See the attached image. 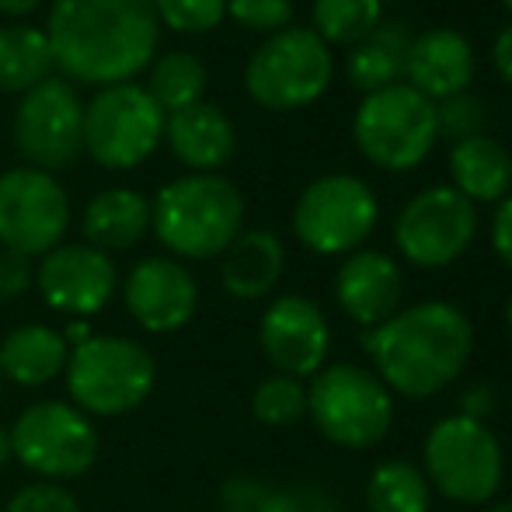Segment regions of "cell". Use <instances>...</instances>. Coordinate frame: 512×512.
<instances>
[{"label":"cell","mask_w":512,"mask_h":512,"mask_svg":"<svg viewBox=\"0 0 512 512\" xmlns=\"http://www.w3.org/2000/svg\"><path fill=\"white\" fill-rule=\"evenodd\" d=\"M35 286L46 307H53L56 314L91 321L115 297L119 272L112 258L91 244H60L49 255H42L35 269Z\"/></svg>","instance_id":"2e32d148"},{"label":"cell","mask_w":512,"mask_h":512,"mask_svg":"<svg viewBox=\"0 0 512 512\" xmlns=\"http://www.w3.org/2000/svg\"><path fill=\"white\" fill-rule=\"evenodd\" d=\"M422 474L432 492L457 506H488L506 478V450L488 422L453 411L425 432Z\"/></svg>","instance_id":"277c9868"},{"label":"cell","mask_w":512,"mask_h":512,"mask_svg":"<svg viewBox=\"0 0 512 512\" xmlns=\"http://www.w3.org/2000/svg\"><path fill=\"white\" fill-rule=\"evenodd\" d=\"M91 335H95V331H91V321H74L67 331H63V338H67L70 349H74V345H81V342H88Z\"/></svg>","instance_id":"60d3db41"},{"label":"cell","mask_w":512,"mask_h":512,"mask_svg":"<svg viewBox=\"0 0 512 512\" xmlns=\"http://www.w3.org/2000/svg\"><path fill=\"white\" fill-rule=\"evenodd\" d=\"M98 429L70 401H35L11 425V457L42 481L81 478L98 460Z\"/></svg>","instance_id":"9c48e42d"},{"label":"cell","mask_w":512,"mask_h":512,"mask_svg":"<svg viewBox=\"0 0 512 512\" xmlns=\"http://www.w3.org/2000/svg\"><path fill=\"white\" fill-rule=\"evenodd\" d=\"M84 241L91 248L105 251H129L140 244L150 230V199L133 189H105L84 206L81 216Z\"/></svg>","instance_id":"cb8c5ba5"},{"label":"cell","mask_w":512,"mask_h":512,"mask_svg":"<svg viewBox=\"0 0 512 512\" xmlns=\"http://www.w3.org/2000/svg\"><path fill=\"white\" fill-rule=\"evenodd\" d=\"M380 199L356 175H321L300 192L293 206V234L321 258L352 255L377 230Z\"/></svg>","instance_id":"30bf717a"},{"label":"cell","mask_w":512,"mask_h":512,"mask_svg":"<svg viewBox=\"0 0 512 512\" xmlns=\"http://www.w3.org/2000/svg\"><path fill=\"white\" fill-rule=\"evenodd\" d=\"M168 115L140 84L102 88L84 108V150L108 171H129L143 164L164 140Z\"/></svg>","instance_id":"8fae6325"},{"label":"cell","mask_w":512,"mask_h":512,"mask_svg":"<svg viewBox=\"0 0 512 512\" xmlns=\"http://www.w3.org/2000/svg\"><path fill=\"white\" fill-rule=\"evenodd\" d=\"M70 227V199L49 171L11 168L0 175V248L39 258L60 248Z\"/></svg>","instance_id":"5bb4252c"},{"label":"cell","mask_w":512,"mask_h":512,"mask_svg":"<svg viewBox=\"0 0 512 512\" xmlns=\"http://www.w3.org/2000/svg\"><path fill=\"white\" fill-rule=\"evenodd\" d=\"M411 39H415V32H411L405 21H380L363 42H356L349 49V60H345V81H349V88L373 95L380 88L401 84Z\"/></svg>","instance_id":"d4e9b609"},{"label":"cell","mask_w":512,"mask_h":512,"mask_svg":"<svg viewBox=\"0 0 512 512\" xmlns=\"http://www.w3.org/2000/svg\"><path fill=\"white\" fill-rule=\"evenodd\" d=\"M0 398H4V373H0Z\"/></svg>","instance_id":"bcb514c9"},{"label":"cell","mask_w":512,"mask_h":512,"mask_svg":"<svg viewBox=\"0 0 512 512\" xmlns=\"http://www.w3.org/2000/svg\"><path fill=\"white\" fill-rule=\"evenodd\" d=\"M450 182L464 199L495 203L512 196V154L495 136L478 133L450 147Z\"/></svg>","instance_id":"7402d4cb"},{"label":"cell","mask_w":512,"mask_h":512,"mask_svg":"<svg viewBox=\"0 0 512 512\" xmlns=\"http://www.w3.org/2000/svg\"><path fill=\"white\" fill-rule=\"evenodd\" d=\"M335 300L349 321H356L363 331L384 324L394 317L405 300V272L398 258L384 251L359 248L345 255V262L335 272Z\"/></svg>","instance_id":"ac0fdd59"},{"label":"cell","mask_w":512,"mask_h":512,"mask_svg":"<svg viewBox=\"0 0 512 512\" xmlns=\"http://www.w3.org/2000/svg\"><path fill=\"white\" fill-rule=\"evenodd\" d=\"M310 21H314L310 25L314 35L328 49L331 46L352 49L384 21V4L380 0H314Z\"/></svg>","instance_id":"f1b7e54d"},{"label":"cell","mask_w":512,"mask_h":512,"mask_svg":"<svg viewBox=\"0 0 512 512\" xmlns=\"http://www.w3.org/2000/svg\"><path fill=\"white\" fill-rule=\"evenodd\" d=\"M11 429L7 425H0V471H4L7 464H11Z\"/></svg>","instance_id":"b9f144b4"},{"label":"cell","mask_w":512,"mask_h":512,"mask_svg":"<svg viewBox=\"0 0 512 512\" xmlns=\"http://www.w3.org/2000/svg\"><path fill=\"white\" fill-rule=\"evenodd\" d=\"M352 140L359 154L380 171L405 175L429 161L439 140L436 105L405 81L363 95L352 115Z\"/></svg>","instance_id":"52a82bcc"},{"label":"cell","mask_w":512,"mask_h":512,"mask_svg":"<svg viewBox=\"0 0 512 512\" xmlns=\"http://www.w3.org/2000/svg\"><path fill=\"white\" fill-rule=\"evenodd\" d=\"M150 230L171 258L209 262L244 230V196L223 175H182L154 196Z\"/></svg>","instance_id":"3957f363"},{"label":"cell","mask_w":512,"mask_h":512,"mask_svg":"<svg viewBox=\"0 0 512 512\" xmlns=\"http://www.w3.org/2000/svg\"><path fill=\"white\" fill-rule=\"evenodd\" d=\"M366 509L370 512H429L432 488L422 467L408 460H380L366 481Z\"/></svg>","instance_id":"4316f807"},{"label":"cell","mask_w":512,"mask_h":512,"mask_svg":"<svg viewBox=\"0 0 512 512\" xmlns=\"http://www.w3.org/2000/svg\"><path fill=\"white\" fill-rule=\"evenodd\" d=\"M307 418L342 450H373L394 425V394L359 363H328L307 384Z\"/></svg>","instance_id":"5b68a950"},{"label":"cell","mask_w":512,"mask_h":512,"mask_svg":"<svg viewBox=\"0 0 512 512\" xmlns=\"http://www.w3.org/2000/svg\"><path fill=\"white\" fill-rule=\"evenodd\" d=\"M258 345L276 373L310 380L317 370L328 366L331 324L310 297L286 293L265 307L262 321H258Z\"/></svg>","instance_id":"9a60e30c"},{"label":"cell","mask_w":512,"mask_h":512,"mask_svg":"<svg viewBox=\"0 0 512 512\" xmlns=\"http://www.w3.org/2000/svg\"><path fill=\"white\" fill-rule=\"evenodd\" d=\"M14 147L28 168L63 171L84 150V102L60 77L25 91L14 112Z\"/></svg>","instance_id":"4fadbf2b"},{"label":"cell","mask_w":512,"mask_h":512,"mask_svg":"<svg viewBox=\"0 0 512 512\" xmlns=\"http://www.w3.org/2000/svg\"><path fill=\"white\" fill-rule=\"evenodd\" d=\"M436 122L439 136L460 143L467 136H478L485 129V102H481L474 91H460V95L436 102Z\"/></svg>","instance_id":"1f68e13d"},{"label":"cell","mask_w":512,"mask_h":512,"mask_svg":"<svg viewBox=\"0 0 512 512\" xmlns=\"http://www.w3.org/2000/svg\"><path fill=\"white\" fill-rule=\"evenodd\" d=\"M502 7H506V11L512 14V0H502Z\"/></svg>","instance_id":"f6af8a7d"},{"label":"cell","mask_w":512,"mask_h":512,"mask_svg":"<svg viewBox=\"0 0 512 512\" xmlns=\"http://www.w3.org/2000/svg\"><path fill=\"white\" fill-rule=\"evenodd\" d=\"M39 4L42 0H0V14H7V18H25V14H32Z\"/></svg>","instance_id":"ab89813d"},{"label":"cell","mask_w":512,"mask_h":512,"mask_svg":"<svg viewBox=\"0 0 512 512\" xmlns=\"http://www.w3.org/2000/svg\"><path fill=\"white\" fill-rule=\"evenodd\" d=\"M35 283V269H32V258L18 255V251H7L0 248V300H18L32 290Z\"/></svg>","instance_id":"d590c367"},{"label":"cell","mask_w":512,"mask_h":512,"mask_svg":"<svg viewBox=\"0 0 512 512\" xmlns=\"http://www.w3.org/2000/svg\"><path fill=\"white\" fill-rule=\"evenodd\" d=\"M251 415L269 429H290L307 418V384L286 373H272L251 394Z\"/></svg>","instance_id":"f546056e"},{"label":"cell","mask_w":512,"mask_h":512,"mask_svg":"<svg viewBox=\"0 0 512 512\" xmlns=\"http://www.w3.org/2000/svg\"><path fill=\"white\" fill-rule=\"evenodd\" d=\"M70 345L60 328L49 324H18L0 342V373L18 387H46L63 377Z\"/></svg>","instance_id":"603a6c76"},{"label":"cell","mask_w":512,"mask_h":512,"mask_svg":"<svg viewBox=\"0 0 512 512\" xmlns=\"http://www.w3.org/2000/svg\"><path fill=\"white\" fill-rule=\"evenodd\" d=\"M492 67H495V74L502 77V84H509V88H512V21L506 28H499V35H495Z\"/></svg>","instance_id":"f35d334b"},{"label":"cell","mask_w":512,"mask_h":512,"mask_svg":"<svg viewBox=\"0 0 512 512\" xmlns=\"http://www.w3.org/2000/svg\"><path fill=\"white\" fill-rule=\"evenodd\" d=\"M478 206L453 185H432L411 196L394 220V248L415 269H446L478 237Z\"/></svg>","instance_id":"7c38bea8"},{"label":"cell","mask_w":512,"mask_h":512,"mask_svg":"<svg viewBox=\"0 0 512 512\" xmlns=\"http://www.w3.org/2000/svg\"><path fill=\"white\" fill-rule=\"evenodd\" d=\"M46 39L67 77L112 88L154 60L161 21L150 0H53Z\"/></svg>","instance_id":"6da1fadb"},{"label":"cell","mask_w":512,"mask_h":512,"mask_svg":"<svg viewBox=\"0 0 512 512\" xmlns=\"http://www.w3.org/2000/svg\"><path fill=\"white\" fill-rule=\"evenodd\" d=\"M286 272V248L272 230H241L220 255V283L237 300H262Z\"/></svg>","instance_id":"44dd1931"},{"label":"cell","mask_w":512,"mask_h":512,"mask_svg":"<svg viewBox=\"0 0 512 512\" xmlns=\"http://www.w3.org/2000/svg\"><path fill=\"white\" fill-rule=\"evenodd\" d=\"M53 49L42 28H0V95H25L53 74Z\"/></svg>","instance_id":"484cf974"},{"label":"cell","mask_w":512,"mask_h":512,"mask_svg":"<svg viewBox=\"0 0 512 512\" xmlns=\"http://www.w3.org/2000/svg\"><path fill=\"white\" fill-rule=\"evenodd\" d=\"M4 512H81V502L60 481H32L21 492H14Z\"/></svg>","instance_id":"836d02e7"},{"label":"cell","mask_w":512,"mask_h":512,"mask_svg":"<svg viewBox=\"0 0 512 512\" xmlns=\"http://www.w3.org/2000/svg\"><path fill=\"white\" fill-rule=\"evenodd\" d=\"M499 405V394H495L492 384L485 380H471V384L460 387V398H457V415L474 418V422H488V415Z\"/></svg>","instance_id":"8d00e7d4"},{"label":"cell","mask_w":512,"mask_h":512,"mask_svg":"<svg viewBox=\"0 0 512 512\" xmlns=\"http://www.w3.org/2000/svg\"><path fill=\"white\" fill-rule=\"evenodd\" d=\"M164 28L178 35H206L227 18V0H150Z\"/></svg>","instance_id":"4dcf8cb0"},{"label":"cell","mask_w":512,"mask_h":512,"mask_svg":"<svg viewBox=\"0 0 512 512\" xmlns=\"http://www.w3.org/2000/svg\"><path fill=\"white\" fill-rule=\"evenodd\" d=\"M63 380L70 405H77L84 415L119 418L150 398L157 384V363L150 349L126 335H91L88 342L70 349Z\"/></svg>","instance_id":"8992f818"},{"label":"cell","mask_w":512,"mask_h":512,"mask_svg":"<svg viewBox=\"0 0 512 512\" xmlns=\"http://www.w3.org/2000/svg\"><path fill=\"white\" fill-rule=\"evenodd\" d=\"M485 512H512V502H488Z\"/></svg>","instance_id":"7bdbcfd3"},{"label":"cell","mask_w":512,"mask_h":512,"mask_svg":"<svg viewBox=\"0 0 512 512\" xmlns=\"http://www.w3.org/2000/svg\"><path fill=\"white\" fill-rule=\"evenodd\" d=\"M206 84H209L206 63L199 60L196 53L175 49V53H164L161 60L150 67L147 95L161 105L164 115H171V112H182V108L203 102Z\"/></svg>","instance_id":"83f0119b"},{"label":"cell","mask_w":512,"mask_h":512,"mask_svg":"<svg viewBox=\"0 0 512 512\" xmlns=\"http://www.w3.org/2000/svg\"><path fill=\"white\" fill-rule=\"evenodd\" d=\"M474 70H478L474 46L457 28L418 32L405 56V84L415 88L422 98H429L432 105L446 102V98L460 95V91H471Z\"/></svg>","instance_id":"d6986e66"},{"label":"cell","mask_w":512,"mask_h":512,"mask_svg":"<svg viewBox=\"0 0 512 512\" xmlns=\"http://www.w3.org/2000/svg\"><path fill=\"white\" fill-rule=\"evenodd\" d=\"M126 310L150 335L182 331L199 310V283L178 258L150 255L129 269L122 283Z\"/></svg>","instance_id":"e0dca14e"},{"label":"cell","mask_w":512,"mask_h":512,"mask_svg":"<svg viewBox=\"0 0 512 512\" xmlns=\"http://www.w3.org/2000/svg\"><path fill=\"white\" fill-rule=\"evenodd\" d=\"M380 4H384V0H380Z\"/></svg>","instance_id":"7dc6e473"},{"label":"cell","mask_w":512,"mask_h":512,"mask_svg":"<svg viewBox=\"0 0 512 512\" xmlns=\"http://www.w3.org/2000/svg\"><path fill=\"white\" fill-rule=\"evenodd\" d=\"M363 349L387 391L429 401L464 377L474 356V324L450 300H422L363 331Z\"/></svg>","instance_id":"7a4b0ae2"},{"label":"cell","mask_w":512,"mask_h":512,"mask_svg":"<svg viewBox=\"0 0 512 512\" xmlns=\"http://www.w3.org/2000/svg\"><path fill=\"white\" fill-rule=\"evenodd\" d=\"M506 324H509V331H512V297H509V304H506Z\"/></svg>","instance_id":"ee69618b"},{"label":"cell","mask_w":512,"mask_h":512,"mask_svg":"<svg viewBox=\"0 0 512 512\" xmlns=\"http://www.w3.org/2000/svg\"><path fill=\"white\" fill-rule=\"evenodd\" d=\"M164 140H168L171 154L192 175H216L237 150V133L230 115L209 102L171 112L168 122H164Z\"/></svg>","instance_id":"ffe728a7"},{"label":"cell","mask_w":512,"mask_h":512,"mask_svg":"<svg viewBox=\"0 0 512 512\" xmlns=\"http://www.w3.org/2000/svg\"><path fill=\"white\" fill-rule=\"evenodd\" d=\"M227 14L248 32L276 35L290 28L293 0H227Z\"/></svg>","instance_id":"d6a6232c"},{"label":"cell","mask_w":512,"mask_h":512,"mask_svg":"<svg viewBox=\"0 0 512 512\" xmlns=\"http://www.w3.org/2000/svg\"><path fill=\"white\" fill-rule=\"evenodd\" d=\"M265 495H269V485L262 478L234 474L220 488V512H258Z\"/></svg>","instance_id":"e575fe53"},{"label":"cell","mask_w":512,"mask_h":512,"mask_svg":"<svg viewBox=\"0 0 512 512\" xmlns=\"http://www.w3.org/2000/svg\"><path fill=\"white\" fill-rule=\"evenodd\" d=\"M492 248L495 255L512 269V196L502 199L495 206V216H492Z\"/></svg>","instance_id":"74e56055"},{"label":"cell","mask_w":512,"mask_h":512,"mask_svg":"<svg viewBox=\"0 0 512 512\" xmlns=\"http://www.w3.org/2000/svg\"><path fill=\"white\" fill-rule=\"evenodd\" d=\"M335 77V56L314 28H283L251 53L244 88L265 112H300L314 105Z\"/></svg>","instance_id":"ba28073f"}]
</instances>
